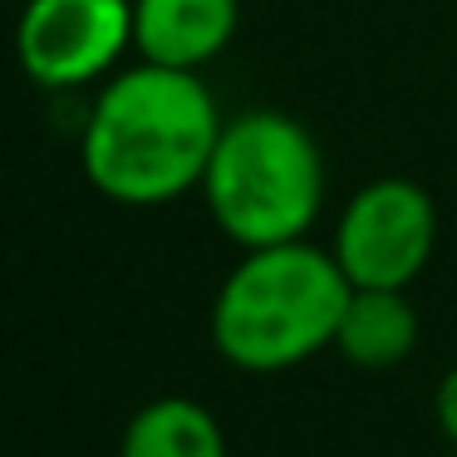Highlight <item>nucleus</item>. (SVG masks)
I'll return each instance as SVG.
<instances>
[{
	"mask_svg": "<svg viewBox=\"0 0 457 457\" xmlns=\"http://www.w3.org/2000/svg\"><path fill=\"white\" fill-rule=\"evenodd\" d=\"M433 418H437V428H443L447 443H457V369H447L443 384H437V394H433Z\"/></svg>",
	"mask_w": 457,
	"mask_h": 457,
	"instance_id": "9",
	"label": "nucleus"
},
{
	"mask_svg": "<svg viewBox=\"0 0 457 457\" xmlns=\"http://www.w3.org/2000/svg\"><path fill=\"white\" fill-rule=\"evenodd\" d=\"M241 25L237 0H133V50L148 64L197 74L227 54Z\"/></svg>",
	"mask_w": 457,
	"mask_h": 457,
	"instance_id": "6",
	"label": "nucleus"
},
{
	"mask_svg": "<svg viewBox=\"0 0 457 457\" xmlns=\"http://www.w3.org/2000/svg\"><path fill=\"white\" fill-rule=\"evenodd\" d=\"M221 123L202 74L138 60L94 94L79 129V168L119 207H162L202 187Z\"/></svg>",
	"mask_w": 457,
	"mask_h": 457,
	"instance_id": "1",
	"label": "nucleus"
},
{
	"mask_svg": "<svg viewBox=\"0 0 457 457\" xmlns=\"http://www.w3.org/2000/svg\"><path fill=\"white\" fill-rule=\"evenodd\" d=\"M437 246V207L418 182L378 178L345 202L335 221L339 270L354 290H408Z\"/></svg>",
	"mask_w": 457,
	"mask_h": 457,
	"instance_id": "4",
	"label": "nucleus"
},
{
	"mask_svg": "<svg viewBox=\"0 0 457 457\" xmlns=\"http://www.w3.org/2000/svg\"><path fill=\"white\" fill-rule=\"evenodd\" d=\"M197 192L241 251L305 241L325 207V153L300 119L246 109L221 123Z\"/></svg>",
	"mask_w": 457,
	"mask_h": 457,
	"instance_id": "3",
	"label": "nucleus"
},
{
	"mask_svg": "<svg viewBox=\"0 0 457 457\" xmlns=\"http://www.w3.org/2000/svg\"><path fill=\"white\" fill-rule=\"evenodd\" d=\"M335 349L354 369H394L418 349V310L408 290H349Z\"/></svg>",
	"mask_w": 457,
	"mask_h": 457,
	"instance_id": "7",
	"label": "nucleus"
},
{
	"mask_svg": "<svg viewBox=\"0 0 457 457\" xmlns=\"http://www.w3.org/2000/svg\"><path fill=\"white\" fill-rule=\"evenodd\" d=\"M349 290L335 251L315 241L241 251L212 300V345L241 374H286L335 345Z\"/></svg>",
	"mask_w": 457,
	"mask_h": 457,
	"instance_id": "2",
	"label": "nucleus"
},
{
	"mask_svg": "<svg viewBox=\"0 0 457 457\" xmlns=\"http://www.w3.org/2000/svg\"><path fill=\"white\" fill-rule=\"evenodd\" d=\"M119 457H227V433L207 403L168 394L129 418Z\"/></svg>",
	"mask_w": 457,
	"mask_h": 457,
	"instance_id": "8",
	"label": "nucleus"
},
{
	"mask_svg": "<svg viewBox=\"0 0 457 457\" xmlns=\"http://www.w3.org/2000/svg\"><path fill=\"white\" fill-rule=\"evenodd\" d=\"M133 50V0H25L15 60L40 89H84Z\"/></svg>",
	"mask_w": 457,
	"mask_h": 457,
	"instance_id": "5",
	"label": "nucleus"
}]
</instances>
